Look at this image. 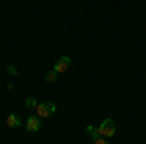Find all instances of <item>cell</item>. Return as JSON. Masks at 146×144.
Returning a JSON list of instances; mask_svg holds the SVG:
<instances>
[{
	"instance_id": "cell-1",
	"label": "cell",
	"mask_w": 146,
	"mask_h": 144,
	"mask_svg": "<svg viewBox=\"0 0 146 144\" xmlns=\"http://www.w3.org/2000/svg\"><path fill=\"white\" fill-rule=\"evenodd\" d=\"M35 109H37V115H39L41 119H47V117H53L56 113V105L53 101H45V103H39Z\"/></svg>"
},
{
	"instance_id": "cell-2",
	"label": "cell",
	"mask_w": 146,
	"mask_h": 144,
	"mask_svg": "<svg viewBox=\"0 0 146 144\" xmlns=\"http://www.w3.org/2000/svg\"><path fill=\"white\" fill-rule=\"evenodd\" d=\"M98 131H100V136H105V138L115 136V121H113V119H105V121L98 127Z\"/></svg>"
},
{
	"instance_id": "cell-3",
	"label": "cell",
	"mask_w": 146,
	"mask_h": 144,
	"mask_svg": "<svg viewBox=\"0 0 146 144\" xmlns=\"http://www.w3.org/2000/svg\"><path fill=\"white\" fill-rule=\"evenodd\" d=\"M25 129H27L29 133H37V131L41 129V117H39V115H31V117H27V121H25Z\"/></svg>"
},
{
	"instance_id": "cell-4",
	"label": "cell",
	"mask_w": 146,
	"mask_h": 144,
	"mask_svg": "<svg viewBox=\"0 0 146 144\" xmlns=\"http://www.w3.org/2000/svg\"><path fill=\"white\" fill-rule=\"evenodd\" d=\"M70 62H72L70 56H60L55 62V68H53V70H55V72H66L68 66H70Z\"/></svg>"
},
{
	"instance_id": "cell-5",
	"label": "cell",
	"mask_w": 146,
	"mask_h": 144,
	"mask_svg": "<svg viewBox=\"0 0 146 144\" xmlns=\"http://www.w3.org/2000/svg\"><path fill=\"white\" fill-rule=\"evenodd\" d=\"M22 125V119L16 115V113H10L8 117H6V127H10V129H16V127H20Z\"/></svg>"
},
{
	"instance_id": "cell-6",
	"label": "cell",
	"mask_w": 146,
	"mask_h": 144,
	"mask_svg": "<svg viewBox=\"0 0 146 144\" xmlns=\"http://www.w3.org/2000/svg\"><path fill=\"white\" fill-rule=\"evenodd\" d=\"M86 131H88V134H90L94 140H96V138H100V131H98V127H94V125H88V127H86Z\"/></svg>"
},
{
	"instance_id": "cell-7",
	"label": "cell",
	"mask_w": 146,
	"mask_h": 144,
	"mask_svg": "<svg viewBox=\"0 0 146 144\" xmlns=\"http://www.w3.org/2000/svg\"><path fill=\"white\" fill-rule=\"evenodd\" d=\"M37 105H39V103H37L35 98H27V100H25V107H29V109H35Z\"/></svg>"
},
{
	"instance_id": "cell-8",
	"label": "cell",
	"mask_w": 146,
	"mask_h": 144,
	"mask_svg": "<svg viewBox=\"0 0 146 144\" xmlns=\"http://www.w3.org/2000/svg\"><path fill=\"white\" fill-rule=\"evenodd\" d=\"M56 76H58V72H55V70H51V72H47L45 80H47V82H55V80H56Z\"/></svg>"
},
{
	"instance_id": "cell-9",
	"label": "cell",
	"mask_w": 146,
	"mask_h": 144,
	"mask_svg": "<svg viewBox=\"0 0 146 144\" xmlns=\"http://www.w3.org/2000/svg\"><path fill=\"white\" fill-rule=\"evenodd\" d=\"M6 72H8V74H12V76H16V74H18V70H16L14 66H6Z\"/></svg>"
},
{
	"instance_id": "cell-10",
	"label": "cell",
	"mask_w": 146,
	"mask_h": 144,
	"mask_svg": "<svg viewBox=\"0 0 146 144\" xmlns=\"http://www.w3.org/2000/svg\"><path fill=\"white\" fill-rule=\"evenodd\" d=\"M94 144H109V142H107L105 138H101V136H100V138H96V140H94Z\"/></svg>"
}]
</instances>
